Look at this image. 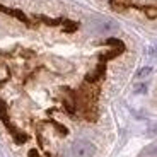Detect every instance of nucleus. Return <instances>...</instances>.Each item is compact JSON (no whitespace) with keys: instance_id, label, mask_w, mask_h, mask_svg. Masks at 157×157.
<instances>
[{"instance_id":"nucleus-1","label":"nucleus","mask_w":157,"mask_h":157,"mask_svg":"<svg viewBox=\"0 0 157 157\" xmlns=\"http://www.w3.org/2000/svg\"><path fill=\"white\" fill-rule=\"evenodd\" d=\"M70 154H72V157H94L96 145L89 140H77L72 144Z\"/></svg>"},{"instance_id":"nucleus-2","label":"nucleus","mask_w":157,"mask_h":157,"mask_svg":"<svg viewBox=\"0 0 157 157\" xmlns=\"http://www.w3.org/2000/svg\"><path fill=\"white\" fill-rule=\"evenodd\" d=\"M116 29H118V26L114 22H111V21H99V22H96V31L98 33L108 34V33H113Z\"/></svg>"},{"instance_id":"nucleus-3","label":"nucleus","mask_w":157,"mask_h":157,"mask_svg":"<svg viewBox=\"0 0 157 157\" xmlns=\"http://www.w3.org/2000/svg\"><path fill=\"white\" fill-rule=\"evenodd\" d=\"M150 74H152V67H144V68H140V70H138L137 77L138 78H145V77H149Z\"/></svg>"},{"instance_id":"nucleus-4","label":"nucleus","mask_w":157,"mask_h":157,"mask_svg":"<svg viewBox=\"0 0 157 157\" xmlns=\"http://www.w3.org/2000/svg\"><path fill=\"white\" fill-rule=\"evenodd\" d=\"M144 155H157V145H150L144 150Z\"/></svg>"},{"instance_id":"nucleus-5","label":"nucleus","mask_w":157,"mask_h":157,"mask_svg":"<svg viewBox=\"0 0 157 157\" xmlns=\"http://www.w3.org/2000/svg\"><path fill=\"white\" fill-rule=\"evenodd\" d=\"M135 92L137 94H145L147 92V84H140V86L135 87Z\"/></svg>"},{"instance_id":"nucleus-6","label":"nucleus","mask_w":157,"mask_h":157,"mask_svg":"<svg viewBox=\"0 0 157 157\" xmlns=\"http://www.w3.org/2000/svg\"><path fill=\"white\" fill-rule=\"evenodd\" d=\"M10 12H12V14H14L16 17H19V19H22L24 22H28V19H26V16H24V14H21L19 10H10Z\"/></svg>"},{"instance_id":"nucleus-7","label":"nucleus","mask_w":157,"mask_h":157,"mask_svg":"<svg viewBox=\"0 0 157 157\" xmlns=\"http://www.w3.org/2000/svg\"><path fill=\"white\" fill-rule=\"evenodd\" d=\"M147 132H149V135H155L157 133V123H155V125H152V126H149Z\"/></svg>"},{"instance_id":"nucleus-8","label":"nucleus","mask_w":157,"mask_h":157,"mask_svg":"<svg viewBox=\"0 0 157 157\" xmlns=\"http://www.w3.org/2000/svg\"><path fill=\"white\" fill-rule=\"evenodd\" d=\"M149 55L150 56H157V46L155 48H149Z\"/></svg>"}]
</instances>
